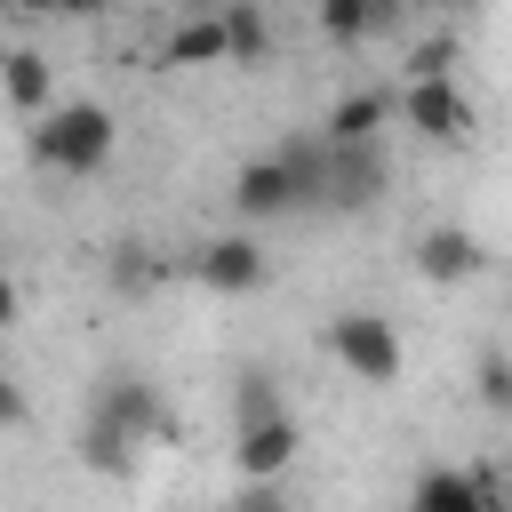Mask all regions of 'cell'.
<instances>
[{
  "label": "cell",
  "instance_id": "44dd1931",
  "mask_svg": "<svg viewBox=\"0 0 512 512\" xmlns=\"http://www.w3.org/2000/svg\"><path fill=\"white\" fill-rule=\"evenodd\" d=\"M96 8H104V0H64V16H96Z\"/></svg>",
  "mask_w": 512,
  "mask_h": 512
},
{
  "label": "cell",
  "instance_id": "30bf717a",
  "mask_svg": "<svg viewBox=\"0 0 512 512\" xmlns=\"http://www.w3.org/2000/svg\"><path fill=\"white\" fill-rule=\"evenodd\" d=\"M416 272H424V280H440V288H456V280H472V272H480V240H472V232H456V224H432V232L416 240Z\"/></svg>",
  "mask_w": 512,
  "mask_h": 512
},
{
  "label": "cell",
  "instance_id": "d6986e66",
  "mask_svg": "<svg viewBox=\"0 0 512 512\" xmlns=\"http://www.w3.org/2000/svg\"><path fill=\"white\" fill-rule=\"evenodd\" d=\"M232 512H288V504H280V488H272V480H248Z\"/></svg>",
  "mask_w": 512,
  "mask_h": 512
},
{
  "label": "cell",
  "instance_id": "7a4b0ae2",
  "mask_svg": "<svg viewBox=\"0 0 512 512\" xmlns=\"http://www.w3.org/2000/svg\"><path fill=\"white\" fill-rule=\"evenodd\" d=\"M328 352H336V368L360 376V384H400V368H408L400 328H392L384 312H368V304H352V312L328 320Z\"/></svg>",
  "mask_w": 512,
  "mask_h": 512
},
{
  "label": "cell",
  "instance_id": "cb8c5ba5",
  "mask_svg": "<svg viewBox=\"0 0 512 512\" xmlns=\"http://www.w3.org/2000/svg\"><path fill=\"white\" fill-rule=\"evenodd\" d=\"M504 312H512V304H504Z\"/></svg>",
  "mask_w": 512,
  "mask_h": 512
},
{
  "label": "cell",
  "instance_id": "6da1fadb",
  "mask_svg": "<svg viewBox=\"0 0 512 512\" xmlns=\"http://www.w3.org/2000/svg\"><path fill=\"white\" fill-rule=\"evenodd\" d=\"M40 160L48 168H64V176H96L104 160H112V144H120V120L96 104V96H64L48 120H40Z\"/></svg>",
  "mask_w": 512,
  "mask_h": 512
},
{
  "label": "cell",
  "instance_id": "7402d4cb",
  "mask_svg": "<svg viewBox=\"0 0 512 512\" xmlns=\"http://www.w3.org/2000/svg\"><path fill=\"white\" fill-rule=\"evenodd\" d=\"M16 8H64V0H16Z\"/></svg>",
  "mask_w": 512,
  "mask_h": 512
},
{
  "label": "cell",
  "instance_id": "4fadbf2b",
  "mask_svg": "<svg viewBox=\"0 0 512 512\" xmlns=\"http://www.w3.org/2000/svg\"><path fill=\"white\" fill-rule=\"evenodd\" d=\"M48 96H56L48 56H40V48H8V104H16V112H56Z\"/></svg>",
  "mask_w": 512,
  "mask_h": 512
},
{
  "label": "cell",
  "instance_id": "603a6c76",
  "mask_svg": "<svg viewBox=\"0 0 512 512\" xmlns=\"http://www.w3.org/2000/svg\"><path fill=\"white\" fill-rule=\"evenodd\" d=\"M432 8H472V0H432Z\"/></svg>",
  "mask_w": 512,
  "mask_h": 512
},
{
  "label": "cell",
  "instance_id": "2e32d148",
  "mask_svg": "<svg viewBox=\"0 0 512 512\" xmlns=\"http://www.w3.org/2000/svg\"><path fill=\"white\" fill-rule=\"evenodd\" d=\"M312 8H320V32H328L336 48H360V40H376V32H368V8H376V0H312Z\"/></svg>",
  "mask_w": 512,
  "mask_h": 512
},
{
  "label": "cell",
  "instance_id": "8fae6325",
  "mask_svg": "<svg viewBox=\"0 0 512 512\" xmlns=\"http://www.w3.org/2000/svg\"><path fill=\"white\" fill-rule=\"evenodd\" d=\"M384 112H392V96H384V88H352L344 104H328V120H320V136H328L336 152H352V144H376V128H384Z\"/></svg>",
  "mask_w": 512,
  "mask_h": 512
},
{
  "label": "cell",
  "instance_id": "7c38bea8",
  "mask_svg": "<svg viewBox=\"0 0 512 512\" xmlns=\"http://www.w3.org/2000/svg\"><path fill=\"white\" fill-rule=\"evenodd\" d=\"M168 64H232V32H224V8L216 16H184L168 32Z\"/></svg>",
  "mask_w": 512,
  "mask_h": 512
},
{
  "label": "cell",
  "instance_id": "ba28073f",
  "mask_svg": "<svg viewBox=\"0 0 512 512\" xmlns=\"http://www.w3.org/2000/svg\"><path fill=\"white\" fill-rule=\"evenodd\" d=\"M408 512H496V488L464 464H432L416 488H408Z\"/></svg>",
  "mask_w": 512,
  "mask_h": 512
},
{
  "label": "cell",
  "instance_id": "ffe728a7",
  "mask_svg": "<svg viewBox=\"0 0 512 512\" xmlns=\"http://www.w3.org/2000/svg\"><path fill=\"white\" fill-rule=\"evenodd\" d=\"M400 16H408V0H376V8H368V32L384 40V32H400Z\"/></svg>",
  "mask_w": 512,
  "mask_h": 512
},
{
  "label": "cell",
  "instance_id": "8992f818",
  "mask_svg": "<svg viewBox=\"0 0 512 512\" xmlns=\"http://www.w3.org/2000/svg\"><path fill=\"white\" fill-rule=\"evenodd\" d=\"M192 272H200L216 296H256V288L272 280V264H264V248H256L248 232H224V240H208V248L192 256Z\"/></svg>",
  "mask_w": 512,
  "mask_h": 512
},
{
  "label": "cell",
  "instance_id": "ac0fdd59",
  "mask_svg": "<svg viewBox=\"0 0 512 512\" xmlns=\"http://www.w3.org/2000/svg\"><path fill=\"white\" fill-rule=\"evenodd\" d=\"M408 80H456V40H424L408 56Z\"/></svg>",
  "mask_w": 512,
  "mask_h": 512
},
{
  "label": "cell",
  "instance_id": "9a60e30c",
  "mask_svg": "<svg viewBox=\"0 0 512 512\" xmlns=\"http://www.w3.org/2000/svg\"><path fill=\"white\" fill-rule=\"evenodd\" d=\"M272 416H288V408H280V376L248 368V376L232 384V432H248V424H272Z\"/></svg>",
  "mask_w": 512,
  "mask_h": 512
},
{
  "label": "cell",
  "instance_id": "277c9868",
  "mask_svg": "<svg viewBox=\"0 0 512 512\" xmlns=\"http://www.w3.org/2000/svg\"><path fill=\"white\" fill-rule=\"evenodd\" d=\"M88 424H96V432H112V440H128V448H144V440L160 432V392H152L144 376H104V384H96Z\"/></svg>",
  "mask_w": 512,
  "mask_h": 512
},
{
  "label": "cell",
  "instance_id": "5b68a950",
  "mask_svg": "<svg viewBox=\"0 0 512 512\" xmlns=\"http://www.w3.org/2000/svg\"><path fill=\"white\" fill-rule=\"evenodd\" d=\"M232 208H240L248 224H264V216H288V208H304V184H296L288 152H264V160H248V168L232 176Z\"/></svg>",
  "mask_w": 512,
  "mask_h": 512
},
{
  "label": "cell",
  "instance_id": "52a82bcc",
  "mask_svg": "<svg viewBox=\"0 0 512 512\" xmlns=\"http://www.w3.org/2000/svg\"><path fill=\"white\" fill-rule=\"evenodd\" d=\"M296 448H304L296 416H272V424H248V432H232V464H240V480H280V472L296 464Z\"/></svg>",
  "mask_w": 512,
  "mask_h": 512
},
{
  "label": "cell",
  "instance_id": "9c48e42d",
  "mask_svg": "<svg viewBox=\"0 0 512 512\" xmlns=\"http://www.w3.org/2000/svg\"><path fill=\"white\" fill-rule=\"evenodd\" d=\"M376 192H384V152H376V144H352V152L328 144V200H320V208H344V216H352V208H368Z\"/></svg>",
  "mask_w": 512,
  "mask_h": 512
},
{
  "label": "cell",
  "instance_id": "e0dca14e",
  "mask_svg": "<svg viewBox=\"0 0 512 512\" xmlns=\"http://www.w3.org/2000/svg\"><path fill=\"white\" fill-rule=\"evenodd\" d=\"M480 408L512 416V360H504V352H488V360H480Z\"/></svg>",
  "mask_w": 512,
  "mask_h": 512
},
{
  "label": "cell",
  "instance_id": "3957f363",
  "mask_svg": "<svg viewBox=\"0 0 512 512\" xmlns=\"http://www.w3.org/2000/svg\"><path fill=\"white\" fill-rule=\"evenodd\" d=\"M400 120H408L424 144H472V128H480V112H472V96H464L456 80H408Z\"/></svg>",
  "mask_w": 512,
  "mask_h": 512
},
{
  "label": "cell",
  "instance_id": "5bb4252c",
  "mask_svg": "<svg viewBox=\"0 0 512 512\" xmlns=\"http://www.w3.org/2000/svg\"><path fill=\"white\" fill-rule=\"evenodd\" d=\"M224 32H232V64H264L272 56V24L256 0H224Z\"/></svg>",
  "mask_w": 512,
  "mask_h": 512
}]
</instances>
